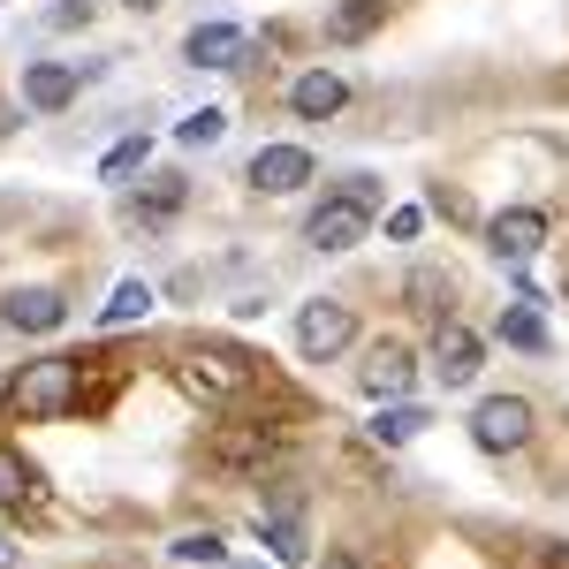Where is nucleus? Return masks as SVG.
<instances>
[{
  "mask_svg": "<svg viewBox=\"0 0 569 569\" xmlns=\"http://www.w3.org/2000/svg\"><path fill=\"white\" fill-rule=\"evenodd\" d=\"M365 228H372V190L357 176L350 190H335V198L305 220V243L311 251H350V243H365Z\"/></svg>",
  "mask_w": 569,
  "mask_h": 569,
  "instance_id": "f03ea898",
  "label": "nucleus"
},
{
  "mask_svg": "<svg viewBox=\"0 0 569 569\" xmlns=\"http://www.w3.org/2000/svg\"><path fill=\"white\" fill-rule=\"evenodd\" d=\"M539 243H547V213H539V206H509V213L486 220V251H493V259L517 266V259H531Z\"/></svg>",
  "mask_w": 569,
  "mask_h": 569,
  "instance_id": "39448f33",
  "label": "nucleus"
},
{
  "mask_svg": "<svg viewBox=\"0 0 569 569\" xmlns=\"http://www.w3.org/2000/svg\"><path fill=\"white\" fill-rule=\"evenodd\" d=\"M327 569H357V562H350V555H335V562H327Z\"/></svg>",
  "mask_w": 569,
  "mask_h": 569,
  "instance_id": "a878e982",
  "label": "nucleus"
},
{
  "mask_svg": "<svg viewBox=\"0 0 569 569\" xmlns=\"http://www.w3.org/2000/svg\"><path fill=\"white\" fill-rule=\"evenodd\" d=\"M501 335H509L517 350H547V327H539L531 311H509V319H501Z\"/></svg>",
  "mask_w": 569,
  "mask_h": 569,
  "instance_id": "b1692460",
  "label": "nucleus"
},
{
  "mask_svg": "<svg viewBox=\"0 0 569 569\" xmlns=\"http://www.w3.org/2000/svg\"><path fill=\"white\" fill-rule=\"evenodd\" d=\"M388 236H395V243H410V236H418V206H402V213H388Z\"/></svg>",
  "mask_w": 569,
  "mask_h": 569,
  "instance_id": "393cba45",
  "label": "nucleus"
},
{
  "mask_svg": "<svg viewBox=\"0 0 569 569\" xmlns=\"http://www.w3.org/2000/svg\"><path fill=\"white\" fill-rule=\"evenodd\" d=\"M426 426H433V418H426L418 402H395V410H380V426H372V440H418Z\"/></svg>",
  "mask_w": 569,
  "mask_h": 569,
  "instance_id": "2eb2a0df",
  "label": "nucleus"
},
{
  "mask_svg": "<svg viewBox=\"0 0 569 569\" xmlns=\"http://www.w3.org/2000/svg\"><path fill=\"white\" fill-rule=\"evenodd\" d=\"M69 99H77V69H69V61H39V69H23V107L61 114Z\"/></svg>",
  "mask_w": 569,
  "mask_h": 569,
  "instance_id": "9b49d317",
  "label": "nucleus"
},
{
  "mask_svg": "<svg viewBox=\"0 0 569 569\" xmlns=\"http://www.w3.org/2000/svg\"><path fill=\"white\" fill-rule=\"evenodd\" d=\"M77 395H84V365L77 357H39V365L16 372V410L23 418H61V410H77Z\"/></svg>",
  "mask_w": 569,
  "mask_h": 569,
  "instance_id": "f257e3e1",
  "label": "nucleus"
},
{
  "mask_svg": "<svg viewBox=\"0 0 569 569\" xmlns=\"http://www.w3.org/2000/svg\"><path fill=\"white\" fill-rule=\"evenodd\" d=\"M357 342V311L335 305V297H319V305L297 311V350L311 357V365H327V357H342Z\"/></svg>",
  "mask_w": 569,
  "mask_h": 569,
  "instance_id": "7ed1b4c3",
  "label": "nucleus"
},
{
  "mask_svg": "<svg viewBox=\"0 0 569 569\" xmlns=\"http://www.w3.org/2000/svg\"><path fill=\"white\" fill-rule=\"evenodd\" d=\"M130 8H152V0H130Z\"/></svg>",
  "mask_w": 569,
  "mask_h": 569,
  "instance_id": "cd10ccee",
  "label": "nucleus"
},
{
  "mask_svg": "<svg viewBox=\"0 0 569 569\" xmlns=\"http://www.w3.org/2000/svg\"><path fill=\"white\" fill-rule=\"evenodd\" d=\"M471 440H479L486 456L525 448V440H531V402H525V395H486L479 410H471Z\"/></svg>",
  "mask_w": 569,
  "mask_h": 569,
  "instance_id": "20e7f679",
  "label": "nucleus"
},
{
  "mask_svg": "<svg viewBox=\"0 0 569 569\" xmlns=\"http://www.w3.org/2000/svg\"><path fill=\"white\" fill-rule=\"evenodd\" d=\"M182 53H190L198 69H236V61H243V31H236V23H198Z\"/></svg>",
  "mask_w": 569,
  "mask_h": 569,
  "instance_id": "ddd939ff",
  "label": "nucleus"
},
{
  "mask_svg": "<svg viewBox=\"0 0 569 569\" xmlns=\"http://www.w3.org/2000/svg\"><path fill=\"white\" fill-rule=\"evenodd\" d=\"M176 380L198 395V402H228V395H243V365H236V357H182Z\"/></svg>",
  "mask_w": 569,
  "mask_h": 569,
  "instance_id": "1a4fd4ad",
  "label": "nucleus"
},
{
  "mask_svg": "<svg viewBox=\"0 0 569 569\" xmlns=\"http://www.w3.org/2000/svg\"><path fill=\"white\" fill-rule=\"evenodd\" d=\"M266 547H273L281 562H305V555H311V547H305V525H297V517H273V525H266Z\"/></svg>",
  "mask_w": 569,
  "mask_h": 569,
  "instance_id": "a211bd4d",
  "label": "nucleus"
},
{
  "mask_svg": "<svg viewBox=\"0 0 569 569\" xmlns=\"http://www.w3.org/2000/svg\"><path fill=\"white\" fill-rule=\"evenodd\" d=\"M182 206V176H152V190L137 198V213H152V220H168Z\"/></svg>",
  "mask_w": 569,
  "mask_h": 569,
  "instance_id": "aec40b11",
  "label": "nucleus"
},
{
  "mask_svg": "<svg viewBox=\"0 0 569 569\" xmlns=\"http://www.w3.org/2000/svg\"><path fill=\"white\" fill-rule=\"evenodd\" d=\"M342 99H350V84H342L335 69H311V77H297V84H289V107H297L305 122H327V114H342Z\"/></svg>",
  "mask_w": 569,
  "mask_h": 569,
  "instance_id": "f8f14e48",
  "label": "nucleus"
},
{
  "mask_svg": "<svg viewBox=\"0 0 569 569\" xmlns=\"http://www.w3.org/2000/svg\"><path fill=\"white\" fill-rule=\"evenodd\" d=\"M176 562H220V569H228V547H220V531H182Z\"/></svg>",
  "mask_w": 569,
  "mask_h": 569,
  "instance_id": "6ab92c4d",
  "label": "nucleus"
},
{
  "mask_svg": "<svg viewBox=\"0 0 569 569\" xmlns=\"http://www.w3.org/2000/svg\"><path fill=\"white\" fill-rule=\"evenodd\" d=\"M176 137H182V144H220V137H228V114H220V107H198Z\"/></svg>",
  "mask_w": 569,
  "mask_h": 569,
  "instance_id": "412c9836",
  "label": "nucleus"
},
{
  "mask_svg": "<svg viewBox=\"0 0 569 569\" xmlns=\"http://www.w3.org/2000/svg\"><path fill=\"white\" fill-rule=\"evenodd\" d=\"M433 372H440V388L479 380V335H471V327H456V319H440V335H433Z\"/></svg>",
  "mask_w": 569,
  "mask_h": 569,
  "instance_id": "0eeeda50",
  "label": "nucleus"
},
{
  "mask_svg": "<svg viewBox=\"0 0 569 569\" xmlns=\"http://www.w3.org/2000/svg\"><path fill=\"white\" fill-rule=\"evenodd\" d=\"M251 182L273 190V198H289V190H305V182H311V152H305V144H259Z\"/></svg>",
  "mask_w": 569,
  "mask_h": 569,
  "instance_id": "423d86ee",
  "label": "nucleus"
},
{
  "mask_svg": "<svg viewBox=\"0 0 569 569\" xmlns=\"http://www.w3.org/2000/svg\"><path fill=\"white\" fill-rule=\"evenodd\" d=\"M144 311H152V289H144V281H122L99 319H107V327H130V319H144Z\"/></svg>",
  "mask_w": 569,
  "mask_h": 569,
  "instance_id": "dca6fc26",
  "label": "nucleus"
},
{
  "mask_svg": "<svg viewBox=\"0 0 569 569\" xmlns=\"http://www.w3.org/2000/svg\"><path fill=\"white\" fill-rule=\"evenodd\" d=\"M0 319H8L16 335H53V327L69 319V305H61L53 289H16V297L0 305Z\"/></svg>",
  "mask_w": 569,
  "mask_h": 569,
  "instance_id": "9d476101",
  "label": "nucleus"
},
{
  "mask_svg": "<svg viewBox=\"0 0 569 569\" xmlns=\"http://www.w3.org/2000/svg\"><path fill=\"white\" fill-rule=\"evenodd\" d=\"M410 380H418L410 350H402V342H372V357H365V395H380V402H402V395H410Z\"/></svg>",
  "mask_w": 569,
  "mask_h": 569,
  "instance_id": "6e6552de",
  "label": "nucleus"
},
{
  "mask_svg": "<svg viewBox=\"0 0 569 569\" xmlns=\"http://www.w3.org/2000/svg\"><path fill=\"white\" fill-rule=\"evenodd\" d=\"M144 152H152L144 137H122V144H114V152L99 160V176H107V182H122V176H130V168H144Z\"/></svg>",
  "mask_w": 569,
  "mask_h": 569,
  "instance_id": "4be33fe9",
  "label": "nucleus"
},
{
  "mask_svg": "<svg viewBox=\"0 0 569 569\" xmlns=\"http://www.w3.org/2000/svg\"><path fill=\"white\" fill-rule=\"evenodd\" d=\"M228 569H266V562H228Z\"/></svg>",
  "mask_w": 569,
  "mask_h": 569,
  "instance_id": "bb28decb",
  "label": "nucleus"
},
{
  "mask_svg": "<svg viewBox=\"0 0 569 569\" xmlns=\"http://www.w3.org/2000/svg\"><path fill=\"white\" fill-rule=\"evenodd\" d=\"M23 493H31L23 456H16V448H0V509H23Z\"/></svg>",
  "mask_w": 569,
  "mask_h": 569,
  "instance_id": "f3484780",
  "label": "nucleus"
},
{
  "mask_svg": "<svg viewBox=\"0 0 569 569\" xmlns=\"http://www.w3.org/2000/svg\"><path fill=\"white\" fill-rule=\"evenodd\" d=\"M380 16H388V0H350V8H335V16H327V39H365Z\"/></svg>",
  "mask_w": 569,
  "mask_h": 569,
  "instance_id": "4468645a",
  "label": "nucleus"
},
{
  "mask_svg": "<svg viewBox=\"0 0 569 569\" xmlns=\"http://www.w3.org/2000/svg\"><path fill=\"white\" fill-rule=\"evenodd\" d=\"M220 456L228 463H259V456H273V433H220Z\"/></svg>",
  "mask_w": 569,
  "mask_h": 569,
  "instance_id": "5701e85b",
  "label": "nucleus"
}]
</instances>
